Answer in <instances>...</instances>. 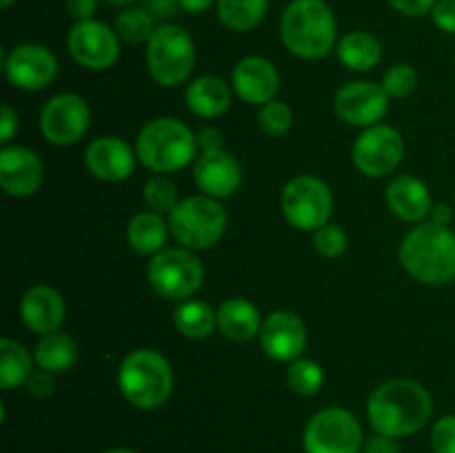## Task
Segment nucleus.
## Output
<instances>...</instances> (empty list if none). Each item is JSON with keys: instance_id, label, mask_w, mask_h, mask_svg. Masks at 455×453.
Masks as SVG:
<instances>
[{"instance_id": "b1692460", "label": "nucleus", "mask_w": 455, "mask_h": 453, "mask_svg": "<svg viewBox=\"0 0 455 453\" xmlns=\"http://www.w3.org/2000/svg\"><path fill=\"white\" fill-rule=\"evenodd\" d=\"M218 331L231 342H249L260 336V311L247 298H227L216 309Z\"/></svg>"}, {"instance_id": "a211bd4d", "label": "nucleus", "mask_w": 455, "mask_h": 453, "mask_svg": "<svg viewBox=\"0 0 455 453\" xmlns=\"http://www.w3.org/2000/svg\"><path fill=\"white\" fill-rule=\"evenodd\" d=\"M231 89L247 105L262 107L280 91V71L265 56H247L231 71Z\"/></svg>"}, {"instance_id": "ea45409f", "label": "nucleus", "mask_w": 455, "mask_h": 453, "mask_svg": "<svg viewBox=\"0 0 455 453\" xmlns=\"http://www.w3.org/2000/svg\"><path fill=\"white\" fill-rule=\"evenodd\" d=\"M140 7L145 9L158 25H163V22H169L176 16L178 9H180V0H142Z\"/></svg>"}, {"instance_id": "6e6552de", "label": "nucleus", "mask_w": 455, "mask_h": 453, "mask_svg": "<svg viewBox=\"0 0 455 453\" xmlns=\"http://www.w3.org/2000/svg\"><path fill=\"white\" fill-rule=\"evenodd\" d=\"M147 280L160 298L172 302L189 300L204 280V266L196 251L185 247H164L151 256Z\"/></svg>"}, {"instance_id": "f8f14e48", "label": "nucleus", "mask_w": 455, "mask_h": 453, "mask_svg": "<svg viewBox=\"0 0 455 453\" xmlns=\"http://www.w3.org/2000/svg\"><path fill=\"white\" fill-rule=\"evenodd\" d=\"M92 124L89 102L78 93H58L40 111V131L56 147H71L84 138Z\"/></svg>"}, {"instance_id": "423d86ee", "label": "nucleus", "mask_w": 455, "mask_h": 453, "mask_svg": "<svg viewBox=\"0 0 455 453\" xmlns=\"http://www.w3.org/2000/svg\"><path fill=\"white\" fill-rule=\"evenodd\" d=\"M196 67V43L185 27L163 22L147 43V69L164 89L189 83Z\"/></svg>"}, {"instance_id": "2eb2a0df", "label": "nucleus", "mask_w": 455, "mask_h": 453, "mask_svg": "<svg viewBox=\"0 0 455 453\" xmlns=\"http://www.w3.org/2000/svg\"><path fill=\"white\" fill-rule=\"evenodd\" d=\"M333 111L342 123L369 129L373 124H380V120L387 115L389 96L382 84L371 83V80H354L338 89L333 98Z\"/></svg>"}, {"instance_id": "49530a36", "label": "nucleus", "mask_w": 455, "mask_h": 453, "mask_svg": "<svg viewBox=\"0 0 455 453\" xmlns=\"http://www.w3.org/2000/svg\"><path fill=\"white\" fill-rule=\"evenodd\" d=\"M451 220H453V211L447 203L434 204V209H431L429 213V222H434V225H440V226H449L451 225Z\"/></svg>"}, {"instance_id": "bb28decb", "label": "nucleus", "mask_w": 455, "mask_h": 453, "mask_svg": "<svg viewBox=\"0 0 455 453\" xmlns=\"http://www.w3.org/2000/svg\"><path fill=\"white\" fill-rule=\"evenodd\" d=\"M34 358L40 369L58 376V373L69 371L76 364V360H78V342L69 333H47V336H40V340L36 342Z\"/></svg>"}, {"instance_id": "e433bc0d", "label": "nucleus", "mask_w": 455, "mask_h": 453, "mask_svg": "<svg viewBox=\"0 0 455 453\" xmlns=\"http://www.w3.org/2000/svg\"><path fill=\"white\" fill-rule=\"evenodd\" d=\"M434 453H455V416H443L431 429Z\"/></svg>"}, {"instance_id": "0eeeda50", "label": "nucleus", "mask_w": 455, "mask_h": 453, "mask_svg": "<svg viewBox=\"0 0 455 453\" xmlns=\"http://www.w3.org/2000/svg\"><path fill=\"white\" fill-rule=\"evenodd\" d=\"M167 222L169 234L180 247L203 251L220 242L229 218L220 200L200 194L182 198L167 216Z\"/></svg>"}, {"instance_id": "3c124183", "label": "nucleus", "mask_w": 455, "mask_h": 453, "mask_svg": "<svg viewBox=\"0 0 455 453\" xmlns=\"http://www.w3.org/2000/svg\"><path fill=\"white\" fill-rule=\"evenodd\" d=\"M13 3H16V0H0V7H3V9H9V7H12Z\"/></svg>"}, {"instance_id": "1a4fd4ad", "label": "nucleus", "mask_w": 455, "mask_h": 453, "mask_svg": "<svg viewBox=\"0 0 455 453\" xmlns=\"http://www.w3.org/2000/svg\"><path fill=\"white\" fill-rule=\"evenodd\" d=\"M280 209L293 229L314 234L331 220L333 194L324 180L302 173L284 185L280 194Z\"/></svg>"}, {"instance_id": "cd10ccee", "label": "nucleus", "mask_w": 455, "mask_h": 453, "mask_svg": "<svg viewBox=\"0 0 455 453\" xmlns=\"http://www.w3.org/2000/svg\"><path fill=\"white\" fill-rule=\"evenodd\" d=\"M173 324L187 340H207L218 329L216 311L204 300H182L173 311Z\"/></svg>"}, {"instance_id": "2f4dec72", "label": "nucleus", "mask_w": 455, "mask_h": 453, "mask_svg": "<svg viewBox=\"0 0 455 453\" xmlns=\"http://www.w3.org/2000/svg\"><path fill=\"white\" fill-rule=\"evenodd\" d=\"M287 385L296 395L309 398L315 395L324 385V371L320 362L311 358H298L289 362L287 369Z\"/></svg>"}, {"instance_id": "dca6fc26", "label": "nucleus", "mask_w": 455, "mask_h": 453, "mask_svg": "<svg viewBox=\"0 0 455 453\" xmlns=\"http://www.w3.org/2000/svg\"><path fill=\"white\" fill-rule=\"evenodd\" d=\"M262 351L275 362H293L302 358V351L307 346V327L300 315L293 311L278 309L262 320L260 329Z\"/></svg>"}, {"instance_id": "f3484780", "label": "nucleus", "mask_w": 455, "mask_h": 453, "mask_svg": "<svg viewBox=\"0 0 455 453\" xmlns=\"http://www.w3.org/2000/svg\"><path fill=\"white\" fill-rule=\"evenodd\" d=\"M44 167L36 151L22 145L0 149V189L12 198H29L43 185Z\"/></svg>"}, {"instance_id": "72a5a7b5", "label": "nucleus", "mask_w": 455, "mask_h": 453, "mask_svg": "<svg viewBox=\"0 0 455 453\" xmlns=\"http://www.w3.org/2000/svg\"><path fill=\"white\" fill-rule=\"evenodd\" d=\"M258 124L271 138H280L293 127V111L284 100H271L258 111Z\"/></svg>"}, {"instance_id": "a18cd8bd", "label": "nucleus", "mask_w": 455, "mask_h": 453, "mask_svg": "<svg viewBox=\"0 0 455 453\" xmlns=\"http://www.w3.org/2000/svg\"><path fill=\"white\" fill-rule=\"evenodd\" d=\"M65 9L76 22L92 20L98 12V0H65Z\"/></svg>"}, {"instance_id": "c85d7f7f", "label": "nucleus", "mask_w": 455, "mask_h": 453, "mask_svg": "<svg viewBox=\"0 0 455 453\" xmlns=\"http://www.w3.org/2000/svg\"><path fill=\"white\" fill-rule=\"evenodd\" d=\"M34 354L25 349L13 338H0V389L12 391L25 385L27 378L34 371Z\"/></svg>"}, {"instance_id": "9d476101", "label": "nucleus", "mask_w": 455, "mask_h": 453, "mask_svg": "<svg viewBox=\"0 0 455 453\" xmlns=\"http://www.w3.org/2000/svg\"><path fill=\"white\" fill-rule=\"evenodd\" d=\"M364 435L358 417L342 407L320 409L302 433L305 453H363Z\"/></svg>"}, {"instance_id": "58836bf2", "label": "nucleus", "mask_w": 455, "mask_h": 453, "mask_svg": "<svg viewBox=\"0 0 455 453\" xmlns=\"http://www.w3.org/2000/svg\"><path fill=\"white\" fill-rule=\"evenodd\" d=\"M431 20L440 31L455 36V0H438L431 9Z\"/></svg>"}, {"instance_id": "c756f323", "label": "nucleus", "mask_w": 455, "mask_h": 453, "mask_svg": "<svg viewBox=\"0 0 455 453\" xmlns=\"http://www.w3.org/2000/svg\"><path fill=\"white\" fill-rule=\"evenodd\" d=\"M218 18L231 31H251L265 20L269 0H216Z\"/></svg>"}, {"instance_id": "39448f33", "label": "nucleus", "mask_w": 455, "mask_h": 453, "mask_svg": "<svg viewBox=\"0 0 455 453\" xmlns=\"http://www.w3.org/2000/svg\"><path fill=\"white\" fill-rule=\"evenodd\" d=\"M118 389L132 407L151 411L172 398L173 369L156 349H133L118 369Z\"/></svg>"}, {"instance_id": "79ce46f5", "label": "nucleus", "mask_w": 455, "mask_h": 453, "mask_svg": "<svg viewBox=\"0 0 455 453\" xmlns=\"http://www.w3.org/2000/svg\"><path fill=\"white\" fill-rule=\"evenodd\" d=\"M196 138H198V151L200 154H209V151H220L225 149V138H222V131L218 127H203L198 133H196Z\"/></svg>"}, {"instance_id": "393cba45", "label": "nucleus", "mask_w": 455, "mask_h": 453, "mask_svg": "<svg viewBox=\"0 0 455 453\" xmlns=\"http://www.w3.org/2000/svg\"><path fill=\"white\" fill-rule=\"evenodd\" d=\"M169 222L163 213L151 209L136 213L127 225V242L140 256H156L163 251L169 238Z\"/></svg>"}, {"instance_id": "473e14b6", "label": "nucleus", "mask_w": 455, "mask_h": 453, "mask_svg": "<svg viewBox=\"0 0 455 453\" xmlns=\"http://www.w3.org/2000/svg\"><path fill=\"white\" fill-rule=\"evenodd\" d=\"M142 198L145 204L156 213H172L176 209V204L180 203L178 198V187L173 185V180H169L167 176H154L145 182L142 187Z\"/></svg>"}, {"instance_id": "09e8293b", "label": "nucleus", "mask_w": 455, "mask_h": 453, "mask_svg": "<svg viewBox=\"0 0 455 453\" xmlns=\"http://www.w3.org/2000/svg\"><path fill=\"white\" fill-rule=\"evenodd\" d=\"M107 4H111V7H118V9H127V7H132L133 3H136V0H105Z\"/></svg>"}, {"instance_id": "c9c22d12", "label": "nucleus", "mask_w": 455, "mask_h": 453, "mask_svg": "<svg viewBox=\"0 0 455 453\" xmlns=\"http://www.w3.org/2000/svg\"><path fill=\"white\" fill-rule=\"evenodd\" d=\"M349 238H347L345 229L340 225H333L327 222L324 226H320L318 231H314V249L323 258H338L345 253Z\"/></svg>"}, {"instance_id": "7c9ffc66", "label": "nucleus", "mask_w": 455, "mask_h": 453, "mask_svg": "<svg viewBox=\"0 0 455 453\" xmlns=\"http://www.w3.org/2000/svg\"><path fill=\"white\" fill-rule=\"evenodd\" d=\"M158 22L149 16L142 7H127L116 16L114 29L118 38L127 44L149 43Z\"/></svg>"}, {"instance_id": "a19ab883", "label": "nucleus", "mask_w": 455, "mask_h": 453, "mask_svg": "<svg viewBox=\"0 0 455 453\" xmlns=\"http://www.w3.org/2000/svg\"><path fill=\"white\" fill-rule=\"evenodd\" d=\"M387 3H389L395 12L403 13V16L420 18L425 16V13H431V9H434V4L438 3V0H387Z\"/></svg>"}, {"instance_id": "6ab92c4d", "label": "nucleus", "mask_w": 455, "mask_h": 453, "mask_svg": "<svg viewBox=\"0 0 455 453\" xmlns=\"http://www.w3.org/2000/svg\"><path fill=\"white\" fill-rule=\"evenodd\" d=\"M138 163L136 149L118 136L93 138L84 149V167L102 182H123L133 173Z\"/></svg>"}, {"instance_id": "a878e982", "label": "nucleus", "mask_w": 455, "mask_h": 453, "mask_svg": "<svg viewBox=\"0 0 455 453\" xmlns=\"http://www.w3.org/2000/svg\"><path fill=\"white\" fill-rule=\"evenodd\" d=\"M336 53L349 71H371L382 60V44L369 31H349L338 40Z\"/></svg>"}, {"instance_id": "f03ea898", "label": "nucleus", "mask_w": 455, "mask_h": 453, "mask_svg": "<svg viewBox=\"0 0 455 453\" xmlns=\"http://www.w3.org/2000/svg\"><path fill=\"white\" fill-rule=\"evenodd\" d=\"M403 269L418 282L443 287L455 280V234L425 220L413 226L398 249Z\"/></svg>"}, {"instance_id": "412c9836", "label": "nucleus", "mask_w": 455, "mask_h": 453, "mask_svg": "<svg viewBox=\"0 0 455 453\" xmlns=\"http://www.w3.org/2000/svg\"><path fill=\"white\" fill-rule=\"evenodd\" d=\"M67 305L60 293L49 284H34L20 298V318L29 331L38 336L60 331Z\"/></svg>"}, {"instance_id": "ddd939ff", "label": "nucleus", "mask_w": 455, "mask_h": 453, "mask_svg": "<svg viewBox=\"0 0 455 453\" xmlns=\"http://www.w3.org/2000/svg\"><path fill=\"white\" fill-rule=\"evenodd\" d=\"M120 43L116 29L100 20H80L67 34V52L80 67L105 71L118 62Z\"/></svg>"}, {"instance_id": "f257e3e1", "label": "nucleus", "mask_w": 455, "mask_h": 453, "mask_svg": "<svg viewBox=\"0 0 455 453\" xmlns=\"http://www.w3.org/2000/svg\"><path fill=\"white\" fill-rule=\"evenodd\" d=\"M434 413V400L427 386L409 378L382 382L367 400L369 425L376 433L403 438L425 429Z\"/></svg>"}, {"instance_id": "de8ad7c7", "label": "nucleus", "mask_w": 455, "mask_h": 453, "mask_svg": "<svg viewBox=\"0 0 455 453\" xmlns=\"http://www.w3.org/2000/svg\"><path fill=\"white\" fill-rule=\"evenodd\" d=\"M213 4V0H180V9L187 13H203Z\"/></svg>"}, {"instance_id": "f704fd0d", "label": "nucleus", "mask_w": 455, "mask_h": 453, "mask_svg": "<svg viewBox=\"0 0 455 453\" xmlns=\"http://www.w3.org/2000/svg\"><path fill=\"white\" fill-rule=\"evenodd\" d=\"M380 84L387 91V96L395 98V100H403V98H409L418 89V74L411 65L398 62V65L389 67L385 71Z\"/></svg>"}, {"instance_id": "5701e85b", "label": "nucleus", "mask_w": 455, "mask_h": 453, "mask_svg": "<svg viewBox=\"0 0 455 453\" xmlns=\"http://www.w3.org/2000/svg\"><path fill=\"white\" fill-rule=\"evenodd\" d=\"M187 109L204 120H213L225 115L234 102V89L227 80L218 76H200L191 80L185 91Z\"/></svg>"}, {"instance_id": "37998d69", "label": "nucleus", "mask_w": 455, "mask_h": 453, "mask_svg": "<svg viewBox=\"0 0 455 453\" xmlns=\"http://www.w3.org/2000/svg\"><path fill=\"white\" fill-rule=\"evenodd\" d=\"M16 131H18V111L13 109L12 105L4 102L3 109H0V142H3V147L12 142V138L16 136Z\"/></svg>"}, {"instance_id": "aec40b11", "label": "nucleus", "mask_w": 455, "mask_h": 453, "mask_svg": "<svg viewBox=\"0 0 455 453\" xmlns=\"http://www.w3.org/2000/svg\"><path fill=\"white\" fill-rule=\"evenodd\" d=\"M194 182L209 198H231L243 185V167L225 149L198 154L194 160Z\"/></svg>"}, {"instance_id": "4468645a", "label": "nucleus", "mask_w": 455, "mask_h": 453, "mask_svg": "<svg viewBox=\"0 0 455 453\" xmlns=\"http://www.w3.org/2000/svg\"><path fill=\"white\" fill-rule=\"evenodd\" d=\"M4 76L20 91H43L56 80L58 60L44 44L22 43L4 56Z\"/></svg>"}, {"instance_id": "8fccbe9b", "label": "nucleus", "mask_w": 455, "mask_h": 453, "mask_svg": "<svg viewBox=\"0 0 455 453\" xmlns=\"http://www.w3.org/2000/svg\"><path fill=\"white\" fill-rule=\"evenodd\" d=\"M105 453H138V451H133V449L129 447H114V449H107Z\"/></svg>"}, {"instance_id": "c03bdc74", "label": "nucleus", "mask_w": 455, "mask_h": 453, "mask_svg": "<svg viewBox=\"0 0 455 453\" xmlns=\"http://www.w3.org/2000/svg\"><path fill=\"white\" fill-rule=\"evenodd\" d=\"M363 453H400V444L391 435L376 433L364 440Z\"/></svg>"}, {"instance_id": "7ed1b4c3", "label": "nucleus", "mask_w": 455, "mask_h": 453, "mask_svg": "<svg viewBox=\"0 0 455 453\" xmlns=\"http://www.w3.org/2000/svg\"><path fill=\"white\" fill-rule=\"evenodd\" d=\"M280 40L289 53L318 60L338 44V22L324 0H291L280 18Z\"/></svg>"}, {"instance_id": "20e7f679", "label": "nucleus", "mask_w": 455, "mask_h": 453, "mask_svg": "<svg viewBox=\"0 0 455 453\" xmlns=\"http://www.w3.org/2000/svg\"><path fill=\"white\" fill-rule=\"evenodd\" d=\"M136 155L142 167L156 173H172L185 169L196 160L198 138L182 120L163 115L154 118L138 131Z\"/></svg>"}, {"instance_id": "4be33fe9", "label": "nucleus", "mask_w": 455, "mask_h": 453, "mask_svg": "<svg viewBox=\"0 0 455 453\" xmlns=\"http://www.w3.org/2000/svg\"><path fill=\"white\" fill-rule=\"evenodd\" d=\"M385 200L391 213H395L400 220L416 222V225L429 220V213L434 209L429 187L411 173L391 178L385 191Z\"/></svg>"}, {"instance_id": "4c0bfd02", "label": "nucleus", "mask_w": 455, "mask_h": 453, "mask_svg": "<svg viewBox=\"0 0 455 453\" xmlns=\"http://www.w3.org/2000/svg\"><path fill=\"white\" fill-rule=\"evenodd\" d=\"M53 373H49V371H44V369H34V371H31V376L27 378V382H25V389H27V393L31 395V398H38V400H43V398H49V395L53 393Z\"/></svg>"}, {"instance_id": "9b49d317", "label": "nucleus", "mask_w": 455, "mask_h": 453, "mask_svg": "<svg viewBox=\"0 0 455 453\" xmlns=\"http://www.w3.org/2000/svg\"><path fill=\"white\" fill-rule=\"evenodd\" d=\"M404 138L391 124H373L364 129L354 142L351 160L367 178H385L398 169L404 158Z\"/></svg>"}]
</instances>
